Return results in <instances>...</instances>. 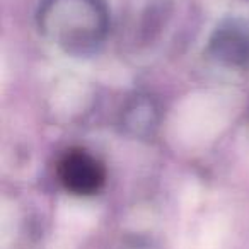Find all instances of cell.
<instances>
[{
	"label": "cell",
	"instance_id": "obj_1",
	"mask_svg": "<svg viewBox=\"0 0 249 249\" xmlns=\"http://www.w3.org/2000/svg\"><path fill=\"white\" fill-rule=\"evenodd\" d=\"M39 28L67 52L86 53L104 38L107 18L97 0H46Z\"/></svg>",
	"mask_w": 249,
	"mask_h": 249
},
{
	"label": "cell",
	"instance_id": "obj_2",
	"mask_svg": "<svg viewBox=\"0 0 249 249\" xmlns=\"http://www.w3.org/2000/svg\"><path fill=\"white\" fill-rule=\"evenodd\" d=\"M56 178L69 193L90 196L104 186L106 169L89 150L69 149L56 162Z\"/></svg>",
	"mask_w": 249,
	"mask_h": 249
},
{
	"label": "cell",
	"instance_id": "obj_3",
	"mask_svg": "<svg viewBox=\"0 0 249 249\" xmlns=\"http://www.w3.org/2000/svg\"><path fill=\"white\" fill-rule=\"evenodd\" d=\"M215 55L229 63H242L249 55V38L246 33L239 31L234 24L217 33V41H213Z\"/></svg>",
	"mask_w": 249,
	"mask_h": 249
}]
</instances>
